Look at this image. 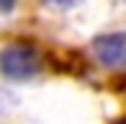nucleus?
Instances as JSON below:
<instances>
[{"mask_svg":"<svg viewBox=\"0 0 126 124\" xmlns=\"http://www.w3.org/2000/svg\"><path fill=\"white\" fill-rule=\"evenodd\" d=\"M93 52L106 67H126V31L98 36L93 41Z\"/></svg>","mask_w":126,"mask_h":124,"instance_id":"obj_2","label":"nucleus"},{"mask_svg":"<svg viewBox=\"0 0 126 124\" xmlns=\"http://www.w3.org/2000/svg\"><path fill=\"white\" fill-rule=\"evenodd\" d=\"M41 70V54L33 44L16 41L0 52V72L10 80H28Z\"/></svg>","mask_w":126,"mask_h":124,"instance_id":"obj_1","label":"nucleus"},{"mask_svg":"<svg viewBox=\"0 0 126 124\" xmlns=\"http://www.w3.org/2000/svg\"><path fill=\"white\" fill-rule=\"evenodd\" d=\"M124 3H126V0H124Z\"/></svg>","mask_w":126,"mask_h":124,"instance_id":"obj_5","label":"nucleus"},{"mask_svg":"<svg viewBox=\"0 0 126 124\" xmlns=\"http://www.w3.org/2000/svg\"><path fill=\"white\" fill-rule=\"evenodd\" d=\"M116 124H126V119H118V122H116Z\"/></svg>","mask_w":126,"mask_h":124,"instance_id":"obj_4","label":"nucleus"},{"mask_svg":"<svg viewBox=\"0 0 126 124\" xmlns=\"http://www.w3.org/2000/svg\"><path fill=\"white\" fill-rule=\"evenodd\" d=\"M13 5H16V0H0V10H3V13L13 10Z\"/></svg>","mask_w":126,"mask_h":124,"instance_id":"obj_3","label":"nucleus"}]
</instances>
